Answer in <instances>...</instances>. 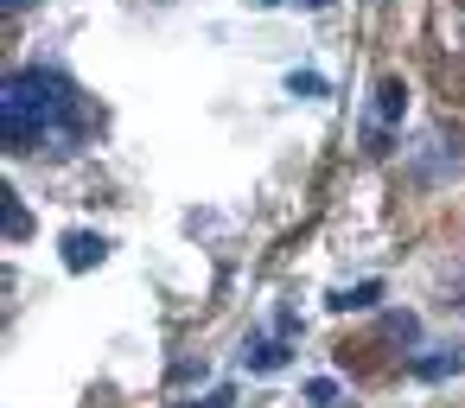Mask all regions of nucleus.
<instances>
[{
	"instance_id": "nucleus-6",
	"label": "nucleus",
	"mask_w": 465,
	"mask_h": 408,
	"mask_svg": "<svg viewBox=\"0 0 465 408\" xmlns=\"http://www.w3.org/2000/svg\"><path fill=\"white\" fill-rule=\"evenodd\" d=\"M262 7H274V0H262Z\"/></svg>"
},
{
	"instance_id": "nucleus-5",
	"label": "nucleus",
	"mask_w": 465,
	"mask_h": 408,
	"mask_svg": "<svg viewBox=\"0 0 465 408\" xmlns=\"http://www.w3.org/2000/svg\"><path fill=\"white\" fill-rule=\"evenodd\" d=\"M7 7H14V14H20V7H33V0H7Z\"/></svg>"
},
{
	"instance_id": "nucleus-4",
	"label": "nucleus",
	"mask_w": 465,
	"mask_h": 408,
	"mask_svg": "<svg viewBox=\"0 0 465 408\" xmlns=\"http://www.w3.org/2000/svg\"><path fill=\"white\" fill-rule=\"evenodd\" d=\"M281 363V344H255V370H274Z\"/></svg>"
},
{
	"instance_id": "nucleus-1",
	"label": "nucleus",
	"mask_w": 465,
	"mask_h": 408,
	"mask_svg": "<svg viewBox=\"0 0 465 408\" xmlns=\"http://www.w3.org/2000/svg\"><path fill=\"white\" fill-rule=\"evenodd\" d=\"M0 128H7V147H20V154L77 141L71 84L52 77V71H14L7 84H0Z\"/></svg>"
},
{
	"instance_id": "nucleus-3",
	"label": "nucleus",
	"mask_w": 465,
	"mask_h": 408,
	"mask_svg": "<svg viewBox=\"0 0 465 408\" xmlns=\"http://www.w3.org/2000/svg\"><path fill=\"white\" fill-rule=\"evenodd\" d=\"M376 109H382V122H395V115L408 109V90H401V84L389 77V84H382V103H376Z\"/></svg>"
},
{
	"instance_id": "nucleus-2",
	"label": "nucleus",
	"mask_w": 465,
	"mask_h": 408,
	"mask_svg": "<svg viewBox=\"0 0 465 408\" xmlns=\"http://www.w3.org/2000/svg\"><path fill=\"white\" fill-rule=\"evenodd\" d=\"M64 249H71V268H90V262H103V236H90V230H77Z\"/></svg>"
}]
</instances>
